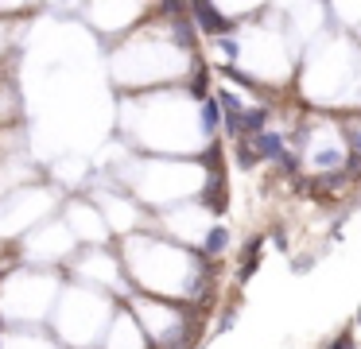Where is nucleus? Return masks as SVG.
<instances>
[{"mask_svg":"<svg viewBox=\"0 0 361 349\" xmlns=\"http://www.w3.org/2000/svg\"><path fill=\"white\" fill-rule=\"evenodd\" d=\"M190 16H195V27L206 31V35H214V39H229L237 31V20L221 16L214 4H190Z\"/></svg>","mask_w":361,"mask_h":349,"instance_id":"f257e3e1","label":"nucleus"},{"mask_svg":"<svg viewBox=\"0 0 361 349\" xmlns=\"http://www.w3.org/2000/svg\"><path fill=\"white\" fill-rule=\"evenodd\" d=\"M202 206L210 209V214H226V206H229V186H226V175H210V178H206Z\"/></svg>","mask_w":361,"mask_h":349,"instance_id":"f03ea898","label":"nucleus"},{"mask_svg":"<svg viewBox=\"0 0 361 349\" xmlns=\"http://www.w3.org/2000/svg\"><path fill=\"white\" fill-rule=\"evenodd\" d=\"M171 35H175V43H179L183 51H195V47H198L195 20H187V16H179V12H175V20H171Z\"/></svg>","mask_w":361,"mask_h":349,"instance_id":"7ed1b4c3","label":"nucleus"},{"mask_svg":"<svg viewBox=\"0 0 361 349\" xmlns=\"http://www.w3.org/2000/svg\"><path fill=\"white\" fill-rule=\"evenodd\" d=\"M252 147H257V155L260 159H272V163H280L283 159V136H276V132H260L257 140H252Z\"/></svg>","mask_w":361,"mask_h":349,"instance_id":"20e7f679","label":"nucleus"},{"mask_svg":"<svg viewBox=\"0 0 361 349\" xmlns=\"http://www.w3.org/2000/svg\"><path fill=\"white\" fill-rule=\"evenodd\" d=\"M264 124H268V109H245L241 113V136L237 140H257L260 132H264Z\"/></svg>","mask_w":361,"mask_h":349,"instance_id":"39448f33","label":"nucleus"},{"mask_svg":"<svg viewBox=\"0 0 361 349\" xmlns=\"http://www.w3.org/2000/svg\"><path fill=\"white\" fill-rule=\"evenodd\" d=\"M198 121H202L206 136H214V132H218V124H221V105H218V97H206V101H202V116H198Z\"/></svg>","mask_w":361,"mask_h":349,"instance_id":"423d86ee","label":"nucleus"},{"mask_svg":"<svg viewBox=\"0 0 361 349\" xmlns=\"http://www.w3.org/2000/svg\"><path fill=\"white\" fill-rule=\"evenodd\" d=\"M226 245H229L226 225H214V229L206 233V248H202V256H221V252H226Z\"/></svg>","mask_w":361,"mask_h":349,"instance_id":"0eeeda50","label":"nucleus"},{"mask_svg":"<svg viewBox=\"0 0 361 349\" xmlns=\"http://www.w3.org/2000/svg\"><path fill=\"white\" fill-rule=\"evenodd\" d=\"M202 163L210 167V175H226V152H221V144H210V147H206Z\"/></svg>","mask_w":361,"mask_h":349,"instance_id":"6e6552de","label":"nucleus"},{"mask_svg":"<svg viewBox=\"0 0 361 349\" xmlns=\"http://www.w3.org/2000/svg\"><path fill=\"white\" fill-rule=\"evenodd\" d=\"M206 90H210V70L198 66V70H195V78H190V93H195L198 101H206V97H210Z\"/></svg>","mask_w":361,"mask_h":349,"instance_id":"1a4fd4ad","label":"nucleus"},{"mask_svg":"<svg viewBox=\"0 0 361 349\" xmlns=\"http://www.w3.org/2000/svg\"><path fill=\"white\" fill-rule=\"evenodd\" d=\"M233 155H237V163H241L245 171H249V167H257V159H260V155H257V147H252L249 140H237V152H233Z\"/></svg>","mask_w":361,"mask_h":349,"instance_id":"9d476101","label":"nucleus"},{"mask_svg":"<svg viewBox=\"0 0 361 349\" xmlns=\"http://www.w3.org/2000/svg\"><path fill=\"white\" fill-rule=\"evenodd\" d=\"M221 74L229 78V82H237V85H245V90H260V82H252L249 74H245V70H237L233 62H229V66H221Z\"/></svg>","mask_w":361,"mask_h":349,"instance_id":"9b49d317","label":"nucleus"},{"mask_svg":"<svg viewBox=\"0 0 361 349\" xmlns=\"http://www.w3.org/2000/svg\"><path fill=\"white\" fill-rule=\"evenodd\" d=\"M345 136H350V147H353V155H361V116H353V121H350V128H345Z\"/></svg>","mask_w":361,"mask_h":349,"instance_id":"f8f14e48","label":"nucleus"},{"mask_svg":"<svg viewBox=\"0 0 361 349\" xmlns=\"http://www.w3.org/2000/svg\"><path fill=\"white\" fill-rule=\"evenodd\" d=\"M322 349H353V338H350V330H342L334 341H330V345H322Z\"/></svg>","mask_w":361,"mask_h":349,"instance_id":"ddd939ff","label":"nucleus"},{"mask_svg":"<svg viewBox=\"0 0 361 349\" xmlns=\"http://www.w3.org/2000/svg\"><path fill=\"white\" fill-rule=\"evenodd\" d=\"M280 171H288V175H295V171H299V159H295L291 152H283V159H280Z\"/></svg>","mask_w":361,"mask_h":349,"instance_id":"4468645a","label":"nucleus"},{"mask_svg":"<svg viewBox=\"0 0 361 349\" xmlns=\"http://www.w3.org/2000/svg\"><path fill=\"white\" fill-rule=\"evenodd\" d=\"M272 240H276V248H280V252H288V248H291V240H288V233H283V229H276Z\"/></svg>","mask_w":361,"mask_h":349,"instance_id":"2eb2a0df","label":"nucleus"},{"mask_svg":"<svg viewBox=\"0 0 361 349\" xmlns=\"http://www.w3.org/2000/svg\"><path fill=\"white\" fill-rule=\"evenodd\" d=\"M291 264H295V271H311V256H295V260H291Z\"/></svg>","mask_w":361,"mask_h":349,"instance_id":"dca6fc26","label":"nucleus"},{"mask_svg":"<svg viewBox=\"0 0 361 349\" xmlns=\"http://www.w3.org/2000/svg\"><path fill=\"white\" fill-rule=\"evenodd\" d=\"M221 51H226V59H237V43H233V39H221Z\"/></svg>","mask_w":361,"mask_h":349,"instance_id":"f3484780","label":"nucleus"},{"mask_svg":"<svg viewBox=\"0 0 361 349\" xmlns=\"http://www.w3.org/2000/svg\"><path fill=\"white\" fill-rule=\"evenodd\" d=\"M357 322H361V310H357Z\"/></svg>","mask_w":361,"mask_h":349,"instance_id":"a211bd4d","label":"nucleus"}]
</instances>
